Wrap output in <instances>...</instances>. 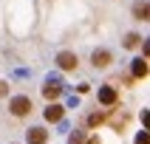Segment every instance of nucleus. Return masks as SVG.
I'll use <instances>...</instances> for the list:
<instances>
[{
    "label": "nucleus",
    "mask_w": 150,
    "mask_h": 144,
    "mask_svg": "<svg viewBox=\"0 0 150 144\" xmlns=\"http://www.w3.org/2000/svg\"><path fill=\"white\" fill-rule=\"evenodd\" d=\"M147 141H150V138H147V133H144V130L136 136V144H147Z\"/></svg>",
    "instance_id": "12"
},
{
    "label": "nucleus",
    "mask_w": 150,
    "mask_h": 144,
    "mask_svg": "<svg viewBox=\"0 0 150 144\" xmlns=\"http://www.w3.org/2000/svg\"><path fill=\"white\" fill-rule=\"evenodd\" d=\"M59 93H62L59 82H48L45 88H42V96H45V99H59Z\"/></svg>",
    "instance_id": "5"
},
{
    "label": "nucleus",
    "mask_w": 150,
    "mask_h": 144,
    "mask_svg": "<svg viewBox=\"0 0 150 144\" xmlns=\"http://www.w3.org/2000/svg\"><path fill=\"white\" fill-rule=\"evenodd\" d=\"M45 138H48V130H42V127L28 130V144H45Z\"/></svg>",
    "instance_id": "3"
},
{
    "label": "nucleus",
    "mask_w": 150,
    "mask_h": 144,
    "mask_svg": "<svg viewBox=\"0 0 150 144\" xmlns=\"http://www.w3.org/2000/svg\"><path fill=\"white\" fill-rule=\"evenodd\" d=\"M139 42H142V37H139V34H127V37H125V48H136Z\"/></svg>",
    "instance_id": "10"
},
{
    "label": "nucleus",
    "mask_w": 150,
    "mask_h": 144,
    "mask_svg": "<svg viewBox=\"0 0 150 144\" xmlns=\"http://www.w3.org/2000/svg\"><path fill=\"white\" fill-rule=\"evenodd\" d=\"M76 62H79V59H76V54H71V51H62V54L57 57V65L62 68V71H74Z\"/></svg>",
    "instance_id": "2"
},
{
    "label": "nucleus",
    "mask_w": 150,
    "mask_h": 144,
    "mask_svg": "<svg viewBox=\"0 0 150 144\" xmlns=\"http://www.w3.org/2000/svg\"><path fill=\"white\" fill-rule=\"evenodd\" d=\"M133 14H136V20H147V3H136Z\"/></svg>",
    "instance_id": "9"
},
{
    "label": "nucleus",
    "mask_w": 150,
    "mask_h": 144,
    "mask_svg": "<svg viewBox=\"0 0 150 144\" xmlns=\"http://www.w3.org/2000/svg\"><path fill=\"white\" fill-rule=\"evenodd\" d=\"M88 124H91V127L102 124V113H91V116H88Z\"/></svg>",
    "instance_id": "11"
},
{
    "label": "nucleus",
    "mask_w": 150,
    "mask_h": 144,
    "mask_svg": "<svg viewBox=\"0 0 150 144\" xmlns=\"http://www.w3.org/2000/svg\"><path fill=\"white\" fill-rule=\"evenodd\" d=\"M99 102L102 105H116V91H113V88H102L99 91Z\"/></svg>",
    "instance_id": "6"
},
{
    "label": "nucleus",
    "mask_w": 150,
    "mask_h": 144,
    "mask_svg": "<svg viewBox=\"0 0 150 144\" xmlns=\"http://www.w3.org/2000/svg\"><path fill=\"white\" fill-rule=\"evenodd\" d=\"M6 91H8V85H6V82H0V96H6Z\"/></svg>",
    "instance_id": "13"
},
{
    "label": "nucleus",
    "mask_w": 150,
    "mask_h": 144,
    "mask_svg": "<svg viewBox=\"0 0 150 144\" xmlns=\"http://www.w3.org/2000/svg\"><path fill=\"white\" fill-rule=\"evenodd\" d=\"M133 76H139V79L147 76V59H136L133 62Z\"/></svg>",
    "instance_id": "8"
},
{
    "label": "nucleus",
    "mask_w": 150,
    "mask_h": 144,
    "mask_svg": "<svg viewBox=\"0 0 150 144\" xmlns=\"http://www.w3.org/2000/svg\"><path fill=\"white\" fill-rule=\"evenodd\" d=\"M11 113L14 116H28L31 113V99L28 96H14L11 99Z\"/></svg>",
    "instance_id": "1"
},
{
    "label": "nucleus",
    "mask_w": 150,
    "mask_h": 144,
    "mask_svg": "<svg viewBox=\"0 0 150 144\" xmlns=\"http://www.w3.org/2000/svg\"><path fill=\"white\" fill-rule=\"evenodd\" d=\"M45 119H48V122H59V119H62V107H59V105H48V107H45Z\"/></svg>",
    "instance_id": "7"
},
{
    "label": "nucleus",
    "mask_w": 150,
    "mask_h": 144,
    "mask_svg": "<svg viewBox=\"0 0 150 144\" xmlns=\"http://www.w3.org/2000/svg\"><path fill=\"white\" fill-rule=\"evenodd\" d=\"M93 65L96 68H105V65H110V51H105V48H99V51H93Z\"/></svg>",
    "instance_id": "4"
}]
</instances>
